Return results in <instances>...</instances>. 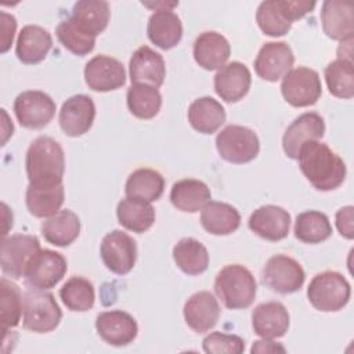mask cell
<instances>
[{
  "instance_id": "cell-1",
  "label": "cell",
  "mask_w": 354,
  "mask_h": 354,
  "mask_svg": "<svg viewBox=\"0 0 354 354\" xmlns=\"http://www.w3.org/2000/svg\"><path fill=\"white\" fill-rule=\"evenodd\" d=\"M299 167L310 184L318 191H332L346 178L343 159L326 144L317 140L304 142L297 155Z\"/></svg>"
},
{
  "instance_id": "cell-2",
  "label": "cell",
  "mask_w": 354,
  "mask_h": 354,
  "mask_svg": "<svg viewBox=\"0 0 354 354\" xmlns=\"http://www.w3.org/2000/svg\"><path fill=\"white\" fill-rule=\"evenodd\" d=\"M25 169L32 185L61 184L65 171V155L59 142L48 136L35 138L26 151Z\"/></svg>"
},
{
  "instance_id": "cell-3",
  "label": "cell",
  "mask_w": 354,
  "mask_h": 354,
  "mask_svg": "<svg viewBox=\"0 0 354 354\" xmlns=\"http://www.w3.org/2000/svg\"><path fill=\"white\" fill-rule=\"evenodd\" d=\"M214 290L230 310H242L252 306L257 293L253 274L241 264L223 267L214 279Z\"/></svg>"
},
{
  "instance_id": "cell-4",
  "label": "cell",
  "mask_w": 354,
  "mask_h": 354,
  "mask_svg": "<svg viewBox=\"0 0 354 354\" xmlns=\"http://www.w3.org/2000/svg\"><path fill=\"white\" fill-rule=\"evenodd\" d=\"M315 1L306 0H268L260 3L256 22L261 32L271 37L286 35L293 21L303 18L315 7Z\"/></svg>"
},
{
  "instance_id": "cell-5",
  "label": "cell",
  "mask_w": 354,
  "mask_h": 354,
  "mask_svg": "<svg viewBox=\"0 0 354 354\" xmlns=\"http://www.w3.org/2000/svg\"><path fill=\"white\" fill-rule=\"evenodd\" d=\"M351 296L348 281L337 271H324L317 274L308 288L310 304L322 313H335L346 307Z\"/></svg>"
},
{
  "instance_id": "cell-6",
  "label": "cell",
  "mask_w": 354,
  "mask_h": 354,
  "mask_svg": "<svg viewBox=\"0 0 354 354\" xmlns=\"http://www.w3.org/2000/svg\"><path fill=\"white\" fill-rule=\"evenodd\" d=\"M62 318V311L53 293L41 289H29L22 297L24 328L35 333L54 330Z\"/></svg>"
},
{
  "instance_id": "cell-7",
  "label": "cell",
  "mask_w": 354,
  "mask_h": 354,
  "mask_svg": "<svg viewBox=\"0 0 354 354\" xmlns=\"http://www.w3.org/2000/svg\"><path fill=\"white\" fill-rule=\"evenodd\" d=\"M216 148L224 160L243 165L259 155L260 141L253 130L239 124H230L217 134Z\"/></svg>"
},
{
  "instance_id": "cell-8",
  "label": "cell",
  "mask_w": 354,
  "mask_h": 354,
  "mask_svg": "<svg viewBox=\"0 0 354 354\" xmlns=\"http://www.w3.org/2000/svg\"><path fill=\"white\" fill-rule=\"evenodd\" d=\"M40 250L37 236L28 234H14L1 242L0 266L4 275L19 279L25 277L29 264Z\"/></svg>"
},
{
  "instance_id": "cell-9",
  "label": "cell",
  "mask_w": 354,
  "mask_h": 354,
  "mask_svg": "<svg viewBox=\"0 0 354 354\" xmlns=\"http://www.w3.org/2000/svg\"><path fill=\"white\" fill-rule=\"evenodd\" d=\"M281 93L285 101L292 106L303 108L314 105L322 94L318 72L306 66L290 69L282 77Z\"/></svg>"
},
{
  "instance_id": "cell-10",
  "label": "cell",
  "mask_w": 354,
  "mask_h": 354,
  "mask_svg": "<svg viewBox=\"0 0 354 354\" xmlns=\"http://www.w3.org/2000/svg\"><path fill=\"white\" fill-rule=\"evenodd\" d=\"M304 279L306 274L300 263L286 254L270 257L263 268V283L281 295L300 290Z\"/></svg>"
},
{
  "instance_id": "cell-11",
  "label": "cell",
  "mask_w": 354,
  "mask_h": 354,
  "mask_svg": "<svg viewBox=\"0 0 354 354\" xmlns=\"http://www.w3.org/2000/svg\"><path fill=\"white\" fill-rule=\"evenodd\" d=\"M54 100L40 90H28L17 95L14 101V113L22 127L43 129L55 115Z\"/></svg>"
},
{
  "instance_id": "cell-12",
  "label": "cell",
  "mask_w": 354,
  "mask_h": 354,
  "mask_svg": "<svg viewBox=\"0 0 354 354\" xmlns=\"http://www.w3.org/2000/svg\"><path fill=\"white\" fill-rule=\"evenodd\" d=\"M100 254L111 272L126 275L136 264L137 243L129 234L120 230H113L102 238Z\"/></svg>"
},
{
  "instance_id": "cell-13",
  "label": "cell",
  "mask_w": 354,
  "mask_h": 354,
  "mask_svg": "<svg viewBox=\"0 0 354 354\" xmlns=\"http://www.w3.org/2000/svg\"><path fill=\"white\" fill-rule=\"evenodd\" d=\"M66 259L54 250L40 249L25 274V283L30 289H51L66 274Z\"/></svg>"
},
{
  "instance_id": "cell-14",
  "label": "cell",
  "mask_w": 354,
  "mask_h": 354,
  "mask_svg": "<svg viewBox=\"0 0 354 354\" xmlns=\"http://www.w3.org/2000/svg\"><path fill=\"white\" fill-rule=\"evenodd\" d=\"M84 80L88 88L106 93L120 88L126 83V71L119 59L100 54L86 64Z\"/></svg>"
},
{
  "instance_id": "cell-15",
  "label": "cell",
  "mask_w": 354,
  "mask_h": 354,
  "mask_svg": "<svg viewBox=\"0 0 354 354\" xmlns=\"http://www.w3.org/2000/svg\"><path fill=\"white\" fill-rule=\"evenodd\" d=\"M95 329L105 343L115 347L133 343L138 333L134 317L122 310L100 313L95 318Z\"/></svg>"
},
{
  "instance_id": "cell-16",
  "label": "cell",
  "mask_w": 354,
  "mask_h": 354,
  "mask_svg": "<svg viewBox=\"0 0 354 354\" xmlns=\"http://www.w3.org/2000/svg\"><path fill=\"white\" fill-rule=\"evenodd\" d=\"M295 55L285 41H268L263 44L254 59V71L267 82H277L293 66Z\"/></svg>"
},
{
  "instance_id": "cell-17",
  "label": "cell",
  "mask_w": 354,
  "mask_h": 354,
  "mask_svg": "<svg viewBox=\"0 0 354 354\" xmlns=\"http://www.w3.org/2000/svg\"><path fill=\"white\" fill-rule=\"evenodd\" d=\"M95 105L91 97L77 94L69 97L61 106L58 122L62 131L69 137L86 134L94 122Z\"/></svg>"
},
{
  "instance_id": "cell-18",
  "label": "cell",
  "mask_w": 354,
  "mask_h": 354,
  "mask_svg": "<svg viewBox=\"0 0 354 354\" xmlns=\"http://www.w3.org/2000/svg\"><path fill=\"white\" fill-rule=\"evenodd\" d=\"M325 133V122L317 112H306L297 116L285 130L282 148L288 158L297 159L300 147L313 140H319Z\"/></svg>"
},
{
  "instance_id": "cell-19",
  "label": "cell",
  "mask_w": 354,
  "mask_h": 354,
  "mask_svg": "<svg viewBox=\"0 0 354 354\" xmlns=\"http://www.w3.org/2000/svg\"><path fill=\"white\" fill-rule=\"evenodd\" d=\"M131 84H148L160 87L166 77V65L163 57L148 46L138 47L129 62Z\"/></svg>"
},
{
  "instance_id": "cell-20",
  "label": "cell",
  "mask_w": 354,
  "mask_h": 354,
  "mask_svg": "<svg viewBox=\"0 0 354 354\" xmlns=\"http://www.w3.org/2000/svg\"><path fill=\"white\" fill-rule=\"evenodd\" d=\"M185 324L196 333H206L216 326L221 308L213 293L201 290L188 297L184 304Z\"/></svg>"
},
{
  "instance_id": "cell-21",
  "label": "cell",
  "mask_w": 354,
  "mask_h": 354,
  "mask_svg": "<svg viewBox=\"0 0 354 354\" xmlns=\"http://www.w3.org/2000/svg\"><path fill=\"white\" fill-rule=\"evenodd\" d=\"M248 225L260 238L277 242L288 236L290 214L281 206L264 205L250 214Z\"/></svg>"
},
{
  "instance_id": "cell-22",
  "label": "cell",
  "mask_w": 354,
  "mask_h": 354,
  "mask_svg": "<svg viewBox=\"0 0 354 354\" xmlns=\"http://www.w3.org/2000/svg\"><path fill=\"white\" fill-rule=\"evenodd\" d=\"M354 6L350 1L326 0L321 8V24L324 33L332 40H353Z\"/></svg>"
},
{
  "instance_id": "cell-23",
  "label": "cell",
  "mask_w": 354,
  "mask_h": 354,
  "mask_svg": "<svg viewBox=\"0 0 354 354\" xmlns=\"http://www.w3.org/2000/svg\"><path fill=\"white\" fill-rule=\"evenodd\" d=\"M252 84V75L242 62L232 61L224 65L214 75V91L225 102L242 100Z\"/></svg>"
},
{
  "instance_id": "cell-24",
  "label": "cell",
  "mask_w": 354,
  "mask_h": 354,
  "mask_svg": "<svg viewBox=\"0 0 354 354\" xmlns=\"http://www.w3.org/2000/svg\"><path fill=\"white\" fill-rule=\"evenodd\" d=\"M289 313L279 301L261 303L252 311V328L263 339L282 337L289 329Z\"/></svg>"
},
{
  "instance_id": "cell-25",
  "label": "cell",
  "mask_w": 354,
  "mask_h": 354,
  "mask_svg": "<svg viewBox=\"0 0 354 354\" xmlns=\"http://www.w3.org/2000/svg\"><path fill=\"white\" fill-rule=\"evenodd\" d=\"M230 54V43L221 33L207 30L195 39L194 58L206 71L221 69L228 61Z\"/></svg>"
},
{
  "instance_id": "cell-26",
  "label": "cell",
  "mask_w": 354,
  "mask_h": 354,
  "mask_svg": "<svg viewBox=\"0 0 354 354\" xmlns=\"http://www.w3.org/2000/svg\"><path fill=\"white\" fill-rule=\"evenodd\" d=\"M148 39L162 50L176 47L183 37L181 19L169 8H159L149 17L147 25Z\"/></svg>"
},
{
  "instance_id": "cell-27",
  "label": "cell",
  "mask_w": 354,
  "mask_h": 354,
  "mask_svg": "<svg viewBox=\"0 0 354 354\" xmlns=\"http://www.w3.org/2000/svg\"><path fill=\"white\" fill-rule=\"evenodd\" d=\"M51 46L53 37L48 30L39 25H26L18 35L15 54L22 64L35 65L47 57Z\"/></svg>"
},
{
  "instance_id": "cell-28",
  "label": "cell",
  "mask_w": 354,
  "mask_h": 354,
  "mask_svg": "<svg viewBox=\"0 0 354 354\" xmlns=\"http://www.w3.org/2000/svg\"><path fill=\"white\" fill-rule=\"evenodd\" d=\"M43 238L54 246H69L80 234V220L69 209L59 210L41 223Z\"/></svg>"
},
{
  "instance_id": "cell-29",
  "label": "cell",
  "mask_w": 354,
  "mask_h": 354,
  "mask_svg": "<svg viewBox=\"0 0 354 354\" xmlns=\"http://www.w3.org/2000/svg\"><path fill=\"white\" fill-rule=\"evenodd\" d=\"M202 227L213 235H230L241 225L239 212L230 203L209 201L201 210Z\"/></svg>"
},
{
  "instance_id": "cell-30",
  "label": "cell",
  "mask_w": 354,
  "mask_h": 354,
  "mask_svg": "<svg viewBox=\"0 0 354 354\" xmlns=\"http://www.w3.org/2000/svg\"><path fill=\"white\" fill-rule=\"evenodd\" d=\"M188 122L194 130L202 134H213L225 122V109L213 97H201L189 105Z\"/></svg>"
},
{
  "instance_id": "cell-31",
  "label": "cell",
  "mask_w": 354,
  "mask_h": 354,
  "mask_svg": "<svg viewBox=\"0 0 354 354\" xmlns=\"http://www.w3.org/2000/svg\"><path fill=\"white\" fill-rule=\"evenodd\" d=\"M209 187L195 178H183L173 184L170 191V202L173 206L185 213H196L210 201Z\"/></svg>"
},
{
  "instance_id": "cell-32",
  "label": "cell",
  "mask_w": 354,
  "mask_h": 354,
  "mask_svg": "<svg viewBox=\"0 0 354 354\" xmlns=\"http://www.w3.org/2000/svg\"><path fill=\"white\" fill-rule=\"evenodd\" d=\"M116 216L119 224L129 231L142 234L155 223V209L151 202L126 196L118 203Z\"/></svg>"
},
{
  "instance_id": "cell-33",
  "label": "cell",
  "mask_w": 354,
  "mask_h": 354,
  "mask_svg": "<svg viewBox=\"0 0 354 354\" xmlns=\"http://www.w3.org/2000/svg\"><path fill=\"white\" fill-rule=\"evenodd\" d=\"M65 199L64 184L39 187L29 184L26 188L25 202L29 213L39 218H47L59 212Z\"/></svg>"
},
{
  "instance_id": "cell-34",
  "label": "cell",
  "mask_w": 354,
  "mask_h": 354,
  "mask_svg": "<svg viewBox=\"0 0 354 354\" xmlns=\"http://www.w3.org/2000/svg\"><path fill=\"white\" fill-rule=\"evenodd\" d=\"M109 4L102 0H80L72 7V19L93 36L102 33L109 22Z\"/></svg>"
},
{
  "instance_id": "cell-35",
  "label": "cell",
  "mask_w": 354,
  "mask_h": 354,
  "mask_svg": "<svg viewBox=\"0 0 354 354\" xmlns=\"http://www.w3.org/2000/svg\"><path fill=\"white\" fill-rule=\"evenodd\" d=\"M173 259L177 267L188 275H199L209 267V252L195 238H183L173 248Z\"/></svg>"
},
{
  "instance_id": "cell-36",
  "label": "cell",
  "mask_w": 354,
  "mask_h": 354,
  "mask_svg": "<svg viewBox=\"0 0 354 354\" xmlns=\"http://www.w3.org/2000/svg\"><path fill=\"white\" fill-rule=\"evenodd\" d=\"M165 191L163 176L148 167H141L134 170L126 181L124 192L126 196L144 199L147 202L158 201Z\"/></svg>"
},
{
  "instance_id": "cell-37",
  "label": "cell",
  "mask_w": 354,
  "mask_h": 354,
  "mask_svg": "<svg viewBox=\"0 0 354 354\" xmlns=\"http://www.w3.org/2000/svg\"><path fill=\"white\" fill-rule=\"evenodd\" d=\"M332 235L328 216L318 210H307L297 214L295 221V236L303 243H321Z\"/></svg>"
},
{
  "instance_id": "cell-38",
  "label": "cell",
  "mask_w": 354,
  "mask_h": 354,
  "mask_svg": "<svg viewBox=\"0 0 354 354\" xmlns=\"http://www.w3.org/2000/svg\"><path fill=\"white\" fill-rule=\"evenodd\" d=\"M328 90L332 95L350 100L354 95V68L350 58H337L324 71Z\"/></svg>"
},
{
  "instance_id": "cell-39",
  "label": "cell",
  "mask_w": 354,
  "mask_h": 354,
  "mask_svg": "<svg viewBox=\"0 0 354 354\" xmlns=\"http://www.w3.org/2000/svg\"><path fill=\"white\" fill-rule=\"evenodd\" d=\"M127 108L138 119L155 118L162 106V95L156 87L148 84H131L127 90Z\"/></svg>"
},
{
  "instance_id": "cell-40",
  "label": "cell",
  "mask_w": 354,
  "mask_h": 354,
  "mask_svg": "<svg viewBox=\"0 0 354 354\" xmlns=\"http://www.w3.org/2000/svg\"><path fill=\"white\" fill-rule=\"evenodd\" d=\"M59 297L68 310L83 313L93 308L95 292L88 279L75 275L62 285L59 289Z\"/></svg>"
},
{
  "instance_id": "cell-41",
  "label": "cell",
  "mask_w": 354,
  "mask_h": 354,
  "mask_svg": "<svg viewBox=\"0 0 354 354\" xmlns=\"http://www.w3.org/2000/svg\"><path fill=\"white\" fill-rule=\"evenodd\" d=\"M59 43L72 54L83 57L93 51L95 46V36L82 29L72 18L64 19L55 29Z\"/></svg>"
},
{
  "instance_id": "cell-42",
  "label": "cell",
  "mask_w": 354,
  "mask_h": 354,
  "mask_svg": "<svg viewBox=\"0 0 354 354\" xmlns=\"http://www.w3.org/2000/svg\"><path fill=\"white\" fill-rule=\"evenodd\" d=\"M0 308H1V328L7 333L8 329L15 328L22 317V293L11 279L3 277L0 281Z\"/></svg>"
},
{
  "instance_id": "cell-43",
  "label": "cell",
  "mask_w": 354,
  "mask_h": 354,
  "mask_svg": "<svg viewBox=\"0 0 354 354\" xmlns=\"http://www.w3.org/2000/svg\"><path fill=\"white\" fill-rule=\"evenodd\" d=\"M202 347L209 354H241L245 350V340L238 335L212 332L205 336Z\"/></svg>"
},
{
  "instance_id": "cell-44",
  "label": "cell",
  "mask_w": 354,
  "mask_h": 354,
  "mask_svg": "<svg viewBox=\"0 0 354 354\" xmlns=\"http://www.w3.org/2000/svg\"><path fill=\"white\" fill-rule=\"evenodd\" d=\"M353 206H344L337 210L336 213V227L342 236L346 239H353L354 236V227H353Z\"/></svg>"
},
{
  "instance_id": "cell-45",
  "label": "cell",
  "mask_w": 354,
  "mask_h": 354,
  "mask_svg": "<svg viewBox=\"0 0 354 354\" xmlns=\"http://www.w3.org/2000/svg\"><path fill=\"white\" fill-rule=\"evenodd\" d=\"M17 21L11 14L1 11V53H7L12 44Z\"/></svg>"
},
{
  "instance_id": "cell-46",
  "label": "cell",
  "mask_w": 354,
  "mask_h": 354,
  "mask_svg": "<svg viewBox=\"0 0 354 354\" xmlns=\"http://www.w3.org/2000/svg\"><path fill=\"white\" fill-rule=\"evenodd\" d=\"M285 353V347L271 342L270 339H264V340H256L250 348V353Z\"/></svg>"
}]
</instances>
